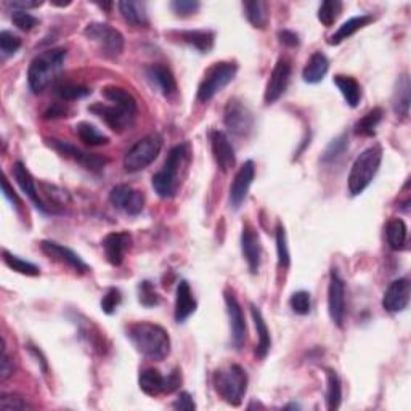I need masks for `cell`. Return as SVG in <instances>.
Masks as SVG:
<instances>
[{
  "label": "cell",
  "instance_id": "1",
  "mask_svg": "<svg viewBox=\"0 0 411 411\" xmlns=\"http://www.w3.org/2000/svg\"><path fill=\"white\" fill-rule=\"evenodd\" d=\"M127 338L148 360L162 361L171 354V338L159 324L150 322L134 323L127 328Z\"/></svg>",
  "mask_w": 411,
  "mask_h": 411
},
{
  "label": "cell",
  "instance_id": "2",
  "mask_svg": "<svg viewBox=\"0 0 411 411\" xmlns=\"http://www.w3.org/2000/svg\"><path fill=\"white\" fill-rule=\"evenodd\" d=\"M190 145L188 143L175 145L169 151L162 169L153 175V188L159 198L169 199L175 196L178 185L182 182L183 171L187 169L188 162H190Z\"/></svg>",
  "mask_w": 411,
  "mask_h": 411
},
{
  "label": "cell",
  "instance_id": "3",
  "mask_svg": "<svg viewBox=\"0 0 411 411\" xmlns=\"http://www.w3.org/2000/svg\"><path fill=\"white\" fill-rule=\"evenodd\" d=\"M66 48H48L34 57L28 69V84L32 94H42L62 73Z\"/></svg>",
  "mask_w": 411,
  "mask_h": 411
},
{
  "label": "cell",
  "instance_id": "4",
  "mask_svg": "<svg viewBox=\"0 0 411 411\" xmlns=\"http://www.w3.org/2000/svg\"><path fill=\"white\" fill-rule=\"evenodd\" d=\"M381 162L382 148L380 145H373V147L366 148L363 153L356 156L349 174V192L352 196H359L370 187L373 178L380 171Z\"/></svg>",
  "mask_w": 411,
  "mask_h": 411
},
{
  "label": "cell",
  "instance_id": "5",
  "mask_svg": "<svg viewBox=\"0 0 411 411\" xmlns=\"http://www.w3.org/2000/svg\"><path fill=\"white\" fill-rule=\"evenodd\" d=\"M214 386L219 396L231 407H240L247 391L245 368L231 363L214 373Z\"/></svg>",
  "mask_w": 411,
  "mask_h": 411
},
{
  "label": "cell",
  "instance_id": "6",
  "mask_svg": "<svg viewBox=\"0 0 411 411\" xmlns=\"http://www.w3.org/2000/svg\"><path fill=\"white\" fill-rule=\"evenodd\" d=\"M162 150V137L159 134H150L140 138L124 156V169L131 174L140 172L158 158Z\"/></svg>",
  "mask_w": 411,
  "mask_h": 411
},
{
  "label": "cell",
  "instance_id": "7",
  "mask_svg": "<svg viewBox=\"0 0 411 411\" xmlns=\"http://www.w3.org/2000/svg\"><path fill=\"white\" fill-rule=\"evenodd\" d=\"M238 73V64L220 62L214 63L208 71L198 87V100L203 103H208L214 99L219 92L224 90L231 80L235 79Z\"/></svg>",
  "mask_w": 411,
  "mask_h": 411
},
{
  "label": "cell",
  "instance_id": "8",
  "mask_svg": "<svg viewBox=\"0 0 411 411\" xmlns=\"http://www.w3.org/2000/svg\"><path fill=\"white\" fill-rule=\"evenodd\" d=\"M84 36L94 42L106 58H116L124 50V36L106 23H89L84 29Z\"/></svg>",
  "mask_w": 411,
  "mask_h": 411
},
{
  "label": "cell",
  "instance_id": "9",
  "mask_svg": "<svg viewBox=\"0 0 411 411\" xmlns=\"http://www.w3.org/2000/svg\"><path fill=\"white\" fill-rule=\"evenodd\" d=\"M224 124L236 137H246L254 129V115L241 100L230 99L224 111Z\"/></svg>",
  "mask_w": 411,
  "mask_h": 411
},
{
  "label": "cell",
  "instance_id": "10",
  "mask_svg": "<svg viewBox=\"0 0 411 411\" xmlns=\"http://www.w3.org/2000/svg\"><path fill=\"white\" fill-rule=\"evenodd\" d=\"M47 142H48V147L58 151L59 154L64 156V158L78 162V164L85 167L87 171L100 172L101 169H105V166L108 164V159L103 158V156L87 153V151L74 147V145H71L69 142H64V140L52 138V140H47Z\"/></svg>",
  "mask_w": 411,
  "mask_h": 411
},
{
  "label": "cell",
  "instance_id": "11",
  "mask_svg": "<svg viewBox=\"0 0 411 411\" xmlns=\"http://www.w3.org/2000/svg\"><path fill=\"white\" fill-rule=\"evenodd\" d=\"M328 312L331 322L336 324V326L342 328L345 317V284L336 268H333L331 273H329Z\"/></svg>",
  "mask_w": 411,
  "mask_h": 411
},
{
  "label": "cell",
  "instance_id": "12",
  "mask_svg": "<svg viewBox=\"0 0 411 411\" xmlns=\"http://www.w3.org/2000/svg\"><path fill=\"white\" fill-rule=\"evenodd\" d=\"M225 305H226V313H229L230 320V331H231V344L235 345V349H243V345L246 342L247 336V328H246V320L245 315H243V308L238 302L236 296L233 291L225 289Z\"/></svg>",
  "mask_w": 411,
  "mask_h": 411
},
{
  "label": "cell",
  "instance_id": "13",
  "mask_svg": "<svg viewBox=\"0 0 411 411\" xmlns=\"http://www.w3.org/2000/svg\"><path fill=\"white\" fill-rule=\"evenodd\" d=\"M89 111L94 113L95 116H99L101 121H105L106 126L115 132L126 131V129L134 122L135 116H137L131 111L124 110L121 106L103 105V103H95V105L89 106Z\"/></svg>",
  "mask_w": 411,
  "mask_h": 411
},
{
  "label": "cell",
  "instance_id": "14",
  "mask_svg": "<svg viewBox=\"0 0 411 411\" xmlns=\"http://www.w3.org/2000/svg\"><path fill=\"white\" fill-rule=\"evenodd\" d=\"M110 203L129 215H138L143 210L145 196L129 185H116L110 193Z\"/></svg>",
  "mask_w": 411,
  "mask_h": 411
},
{
  "label": "cell",
  "instance_id": "15",
  "mask_svg": "<svg viewBox=\"0 0 411 411\" xmlns=\"http://www.w3.org/2000/svg\"><path fill=\"white\" fill-rule=\"evenodd\" d=\"M291 79V63L288 59L280 58L277 64H275L272 74H270L267 89H265L264 100L267 105H272L277 100H280L283 94L288 89Z\"/></svg>",
  "mask_w": 411,
  "mask_h": 411
},
{
  "label": "cell",
  "instance_id": "16",
  "mask_svg": "<svg viewBox=\"0 0 411 411\" xmlns=\"http://www.w3.org/2000/svg\"><path fill=\"white\" fill-rule=\"evenodd\" d=\"M41 250L42 252L47 254L48 257L53 259V261L68 265V267L73 268L74 272L87 273L90 270L89 265L85 264L78 254H75L73 250H69V247L59 245V243L45 240L41 243Z\"/></svg>",
  "mask_w": 411,
  "mask_h": 411
},
{
  "label": "cell",
  "instance_id": "17",
  "mask_svg": "<svg viewBox=\"0 0 411 411\" xmlns=\"http://www.w3.org/2000/svg\"><path fill=\"white\" fill-rule=\"evenodd\" d=\"M411 296V284L408 278H398L392 281L382 296V307L384 310L391 313L403 312L410 304Z\"/></svg>",
  "mask_w": 411,
  "mask_h": 411
},
{
  "label": "cell",
  "instance_id": "18",
  "mask_svg": "<svg viewBox=\"0 0 411 411\" xmlns=\"http://www.w3.org/2000/svg\"><path fill=\"white\" fill-rule=\"evenodd\" d=\"M254 175H256V166L252 161H246L245 164L240 167V171L236 172L233 178V183L230 187V204L235 210L241 208V204L245 203V199L250 193V188L252 185Z\"/></svg>",
  "mask_w": 411,
  "mask_h": 411
},
{
  "label": "cell",
  "instance_id": "19",
  "mask_svg": "<svg viewBox=\"0 0 411 411\" xmlns=\"http://www.w3.org/2000/svg\"><path fill=\"white\" fill-rule=\"evenodd\" d=\"M103 251H105L106 261L113 267H119L124 262L126 252L132 247V236L127 231H113L108 233L101 243Z\"/></svg>",
  "mask_w": 411,
  "mask_h": 411
},
{
  "label": "cell",
  "instance_id": "20",
  "mask_svg": "<svg viewBox=\"0 0 411 411\" xmlns=\"http://www.w3.org/2000/svg\"><path fill=\"white\" fill-rule=\"evenodd\" d=\"M13 177L16 183H18L21 190H23V193L26 194L31 199V203L36 206L37 209L41 210V212L44 214H55V210L48 208V206L42 201L41 194H39V190H37L36 187V180L34 177L31 175V172L26 169V166L23 164V162H15L13 166Z\"/></svg>",
  "mask_w": 411,
  "mask_h": 411
},
{
  "label": "cell",
  "instance_id": "21",
  "mask_svg": "<svg viewBox=\"0 0 411 411\" xmlns=\"http://www.w3.org/2000/svg\"><path fill=\"white\" fill-rule=\"evenodd\" d=\"M210 147H212L214 159L222 172H229L231 167H235V148L229 135L222 131H212L210 132Z\"/></svg>",
  "mask_w": 411,
  "mask_h": 411
},
{
  "label": "cell",
  "instance_id": "22",
  "mask_svg": "<svg viewBox=\"0 0 411 411\" xmlns=\"http://www.w3.org/2000/svg\"><path fill=\"white\" fill-rule=\"evenodd\" d=\"M241 251H243V256H245L246 259L247 267H250L251 273H257L262 262V245H261V238H259L257 231L254 230L250 224L243 226Z\"/></svg>",
  "mask_w": 411,
  "mask_h": 411
},
{
  "label": "cell",
  "instance_id": "23",
  "mask_svg": "<svg viewBox=\"0 0 411 411\" xmlns=\"http://www.w3.org/2000/svg\"><path fill=\"white\" fill-rule=\"evenodd\" d=\"M196 299L193 297L192 288L188 284V281L182 280L177 286V297H175V322L177 323H185L194 312H196Z\"/></svg>",
  "mask_w": 411,
  "mask_h": 411
},
{
  "label": "cell",
  "instance_id": "24",
  "mask_svg": "<svg viewBox=\"0 0 411 411\" xmlns=\"http://www.w3.org/2000/svg\"><path fill=\"white\" fill-rule=\"evenodd\" d=\"M147 78L164 96H174L177 94V82L174 74L164 64H151V66H148Z\"/></svg>",
  "mask_w": 411,
  "mask_h": 411
},
{
  "label": "cell",
  "instance_id": "25",
  "mask_svg": "<svg viewBox=\"0 0 411 411\" xmlns=\"http://www.w3.org/2000/svg\"><path fill=\"white\" fill-rule=\"evenodd\" d=\"M119 12L122 18L127 21L134 28H145L148 26V13L147 3L145 2H134V0H124L117 3Z\"/></svg>",
  "mask_w": 411,
  "mask_h": 411
},
{
  "label": "cell",
  "instance_id": "26",
  "mask_svg": "<svg viewBox=\"0 0 411 411\" xmlns=\"http://www.w3.org/2000/svg\"><path fill=\"white\" fill-rule=\"evenodd\" d=\"M375 18H373V15H360V16H354V18H350L345 21L342 26H339V29L334 32V34L328 39V44L329 45H339L342 44L344 41H347L349 37H352L356 31H360L361 28H365L370 23H373Z\"/></svg>",
  "mask_w": 411,
  "mask_h": 411
},
{
  "label": "cell",
  "instance_id": "27",
  "mask_svg": "<svg viewBox=\"0 0 411 411\" xmlns=\"http://www.w3.org/2000/svg\"><path fill=\"white\" fill-rule=\"evenodd\" d=\"M329 69V59L322 52H315L308 58L304 71H302V78L307 84H318L322 82L324 75H326Z\"/></svg>",
  "mask_w": 411,
  "mask_h": 411
},
{
  "label": "cell",
  "instance_id": "28",
  "mask_svg": "<svg viewBox=\"0 0 411 411\" xmlns=\"http://www.w3.org/2000/svg\"><path fill=\"white\" fill-rule=\"evenodd\" d=\"M251 315H252L254 324H256V331H257V338H259V342H257V347H256V355L259 356V359H265L267 354L270 352V347H272V338H270L268 326L264 320L262 312L259 310V308L254 304H251Z\"/></svg>",
  "mask_w": 411,
  "mask_h": 411
},
{
  "label": "cell",
  "instance_id": "29",
  "mask_svg": "<svg viewBox=\"0 0 411 411\" xmlns=\"http://www.w3.org/2000/svg\"><path fill=\"white\" fill-rule=\"evenodd\" d=\"M178 37L185 42V44L192 45L201 53H209L214 47L215 34L212 31L206 29H193V31H180Z\"/></svg>",
  "mask_w": 411,
  "mask_h": 411
},
{
  "label": "cell",
  "instance_id": "30",
  "mask_svg": "<svg viewBox=\"0 0 411 411\" xmlns=\"http://www.w3.org/2000/svg\"><path fill=\"white\" fill-rule=\"evenodd\" d=\"M101 94L108 101H111L113 105L121 106V108H124V110H127V111L134 113V115H137V111H138L137 100L134 99V95L129 90L117 87V85H106V87L101 89Z\"/></svg>",
  "mask_w": 411,
  "mask_h": 411
},
{
  "label": "cell",
  "instance_id": "31",
  "mask_svg": "<svg viewBox=\"0 0 411 411\" xmlns=\"http://www.w3.org/2000/svg\"><path fill=\"white\" fill-rule=\"evenodd\" d=\"M138 386L142 389V392L147 394V396L156 397L159 396V394H164L166 376H162L158 370H154V368H147V370L140 373Z\"/></svg>",
  "mask_w": 411,
  "mask_h": 411
},
{
  "label": "cell",
  "instance_id": "32",
  "mask_svg": "<svg viewBox=\"0 0 411 411\" xmlns=\"http://www.w3.org/2000/svg\"><path fill=\"white\" fill-rule=\"evenodd\" d=\"M392 105L394 111H396L400 117L407 119L410 116V78L407 73L400 75L397 80Z\"/></svg>",
  "mask_w": 411,
  "mask_h": 411
},
{
  "label": "cell",
  "instance_id": "33",
  "mask_svg": "<svg viewBox=\"0 0 411 411\" xmlns=\"http://www.w3.org/2000/svg\"><path fill=\"white\" fill-rule=\"evenodd\" d=\"M333 80H334V84H336V87L339 89L340 94H342L345 103L352 108L359 106V103L361 100L360 84L356 82L354 78H350V75H344V74L334 75Z\"/></svg>",
  "mask_w": 411,
  "mask_h": 411
},
{
  "label": "cell",
  "instance_id": "34",
  "mask_svg": "<svg viewBox=\"0 0 411 411\" xmlns=\"http://www.w3.org/2000/svg\"><path fill=\"white\" fill-rule=\"evenodd\" d=\"M243 8H245V15L254 28L265 29L268 24L270 13H268V5L261 0H254V2H243Z\"/></svg>",
  "mask_w": 411,
  "mask_h": 411
},
{
  "label": "cell",
  "instance_id": "35",
  "mask_svg": "<svg viewBox=\"0 0 411 411\" xmlns=\"http://www.w3.org/2000/svg\"><path fill=\"white\" fill-rule=\"evenodd\" d=\"M386 236L389 246H391L392 250H403L405 245H407L408 236L407 224H405L402 219H391L386 225Z\"/></svg>",
  "mask_w": 411,
  "mask_h": 411
},
{
  "label": "cell",
  "instance_id": "36",
  "mask_svg": "<svg viewBox=\"0 0 411 411\" xmlns=\"http://www.w3.org/2000/svg\"><path fill=\"white\" fill-rule=\"evenodd\" d=\"M384 117V110L382 108H373L371 111H368L366 115L356 121L354 132L360 137H373L376 134V129L380 126Z\"/></svg>",
  "mask_w": 411,
  "mask_h": 411
},
{
  "label": "cell",
  "instance_id": "37",
  "mask_svg": "<svg viewBox=\"0 0 411 411\" xmlns=\"http://www.w3.org/2000/svg\"><path fill=\"white\" fill-rule=\"evenodd\" d=\"M75 134H78L80 142L87 147H101V145L110 143V138L90 122H79L75 126Z\"/></svg>",
  "mask_w": 411,
  "mask_h": 411
},
{
  "label": "cell",
  "instance_id": "38",
  "mask_svg": "<svg viewBox=\"0 0 411 411\" xmlns=\"http://www.w3.org/2000/svg\"><path fill=\"white\" fill-rule=\"evenodd\" d=\"M326 407L328 410H338L340 407V402H342V386H340L338 373L334 370H326Z\"/></svg>",
  "mask_w": 411,
  "mask_h": 411
},
{
  "label": "cell",
  "instance_id": "39",
  "mask_svg": "<svg viewBox=\"0 0 411 411\" xmlns=\"http://www.w3.org/2000/svg\"><path fill=\"white\" fill-rule=\"evenodd\" d=\"M2 256H3V262L7 264V267L12 268L13 272H18L21 275H28V277H37V275H41V268L32 262L24 261V259L15 256V254L8 251H3Z\"/></svg>",
  "mask_w": 411,
  "mask_h": 411
},
{
  "label": "cell",
  "instance_id": "40",
  "mask_svg": "<svg viewBox=\"0 0 411 411\" xmlns=\"http://www.w3.org/2000/svg\"><path fill=\"white\" fill-rule=\"evenodd\" d=\"M349 148V135L347 134H340L338 138H334L331 143L328 145V148L324 150V153L322 156V162L323 164H333L336 162L339 158H342V154L347 151Z\"/></svg>",
  "mask_w": 411,
  "mask_h": 411
},
{
  "label": "cell",
  "instance_id": "41",
  "mask_svg": "<svg viewBox=\"0 0 411 411\" xmlns=\"http://www.w3.org/2000/svg\"><path fill=\"white\" fill-rule=\"evenodd\" d=\"M340 12H342V2L339 0H328V2H323L318 8V20L323 26H333L339 18Z\"/></svg>",
  "mask_w": 411,
  "mask_h": 411
},
{
  "label": "cell",
  "instance_id": "42",
  "mask_svg": "<svg viewBox=\"0 0 411 411\" xmlns=\"http://www.w3.org/2000/svg\"><path fill=\"white\" fill-rule=\"evenodd\" d=\"M55 95L62 101H75L90 95V89L78 84H62L55 89Z\"/></svg>",
  "mask_w": 411,
  "mask_h": 411
},
{
  "label": "cell",
  "instance_id": "43",
  "mask_svg": "<svg viewBox=\"0 0 411 411\" xmlns=\"http://www.w3.org/2000/svg\"><path fill=\"white\" fill-rule=\"evenodd\" d=\"M275 240H277V256H278V265L283 268H288L291 264L289 256V247H288V238H286L284 226L278 224L277 225V233H275Z\"/></svg>",
  "mask_w": 411,
  "mask_h": 411
},
{
  "label": "cell",
  "instance_id": "44",
  "mask_svg": "<svg viewBox=\"0 0 411 411\" xmlns=\"http://www.w3.org/2000/svg\"><path fill=\"white\" fill-rule=\"evenodd\" d=\"M21 47V39L16 34H13L12 31H2L0 32V52L2 55L12 57L16 52L20 50Z\"/></svg>",
  "mask_w": 411,
  "mask_h": 411
},
{
  "label": "cell",
  "instance_id": "45",
  "mask_svg": "<svg viewBox=\"0 0 411 411\" xmlns=\"http://www.w3.org/2000/svg\"><path fill=\"white\" fill-rule=\"evenodd\" d=\"M289 305L297 315H308L312 310V297L307 291H297L289 299Z\"/></svg>",
  "mask_w": 411,
  "mask_h": 411
},
{
  "label": "cell",
  "instance_id": "46",
  "mask_svg": "<svg viewBox=\"0 0 411 411\" xmlns=\"http://www.w3.org/2000/svg\"><path fill=\"white\" fill-rule=\"evenodd\" d=\"M138 301L140 304L145 307H154L158 305L161 299L159 294L154 291V286L150 283V281H142L138 284Z\"/></svg>",
  "mask_w": 411,
  "mask_h": 411
},
{
  "label": "cell",
  "instance_id": "47",
  "mask_svg": "<svg viewBox=\"0 0 411 411\" xmlns=\"http://www.w3.org/2000/svg\"><path fill=\"white\" fill-rule=\"evenodd\" d=\"M31 405L26 402L18 394H3L0 397V410L2 411H13V410H29Z\"/></svg>",
  "mask_w": 411,
  "mask_h": 411
},
{
  "label": "cell",
  "instance_id": "48",
  "mask_svg": "<svg viewBox=\"0 0 411 411\" xmlns=\"http://www.w3.org/2000/svg\"><path fill=\"white\" fill-rule=\"evenodd\" d=\"M122 302V294L117 288H110L103 296L101 299V310L108 313V315H113L117 310V307L121 305Z\"/></svg>",
  "mask_w": 411,
  "mask_h": 411
},
{
  "label": "cell",
  "instance_id": "49",
  "mask_svg": "<svg viewBox=\"0 0 411 411\" xmlns=\"http://www.w3.org/2000/svg\"><path fill=\"white\" fill-rule=\"evenodd\" d=\"M12 21L16 28L24 32L34 29L36 26L39 24V20H37L36 16H32L28 12H23V10H15V12L12 13Z\"/></svg>",
  "mask_w": 411,
  "mask_h": 411
},
{
  "label": "cell",
  "instance_id": "50",
  "mask_svg": "<svg viewBox=\"0 0 411 411\" xmlns=\"http://www.w3.org/2000/svg\"><path fill=\"white\" fill-rule=\"evenodd\" d=\"M201 7V3L198 0H174L171 3L172 12H174L177 16H182V18H187V16L194 15Z\"/></svg>",
  "mask_w": 411,
  "mask_h": 411
},
{
  "label": "cell",
  "instance_id": "51",
  "mask_svg": "<svg viewBox=\"0 0 411 411\" xmlns=\"http://www.w3.org/2000/svg\"><path fill=\"white\" fill-rule=\"evenodd\" d=\"M15 371V361L12 356L7 354L5 345L2 349V360H0V381H7L10 376H13Z\"/></svg>",
  "mask_w": 411,
  "mask_h": 411
},
{
  "label": "cell",
  "instance_id": "52",
  "mask_svg": "<svg viewBox=\"0 0 411 411\" xmlns=\"http://www.w3.org/2000/svg\"><path fill=\"white\" fill-rule=\"evenodd\" d=\"M71 110L63 103H52L50 106L44 111V119H58V117H69Z\"/></svg>",
  "mask_w": 411,
  "mask_h": 411
},
{
  "label": "cell",
  "instance_id": "53",
  "mask_svg": "<svg viewBox=\"0 0 411 411\" xmlns=\"http://www.w3.org/2000/svg\"><path fill=\"white\" fill-rule=\"evenodd\" d=\"M182 386V371L178 368H174L169 375L166 376V386H164V394H172L180 389Z\"/></svg>",
  "mask_w": 411,
  "mask_h": 411
},
{
  "label": "cell",
  "instance_id": "54",
  "mask_svg": "<svg viewBox=\"0 0 411 411\" xmlns=\"http://www.w3.org/2000/svg\"><path fill=\"white\" fill-rule=\"evenodd\" d=\"M278 41H280V44H283L289 48H294V47L299 45V36H297L294 31H289V29L280 31Z\"/></svg>",
  "mask_w": 411,
  "mask_h": 411
},
{
  "label": "cell",
  "instance_id": "55",
  "mask_svg": "<svg viewBox=\"0 0 411 411\" xmlns=\"http://www.w3.org/2000/svg\"><path fill=\"white\" fill-rule=\"evenodd\" d=\"M172 407H174L175 410H187V411H192L196 408V405H194L192 396L188 392H182L180 396H178V398L175 400L174 403H172Z\"/></svg>",
  "mask_w": 411,
  "mask_h": 411
},
{
  "label": "cell",
  "instance_id": "56",
  "mask_svg": "<svg viewBox=\"0 0 411 411\" xmlns=\"http://www.w3.org/2000/svg\"><path fill=\"white\" fill-rule=\"evenodd\" d=\"M2 192H3V196L7 198L8 201L15 206V208H20V206H21V199H20L18 194L15 193L13 188L10 187V183H8L7 178H3V180H2Z\"/></svg>",
  "mask_w": 411,
  "mask_h": 411
},
{
  "label": "cell",
  "instance_id": "57",
  "mask_svg": "<svg viewBox=\"0 0 411 411\" xmlns=\"http://www.w3.org/2000/svg\"><path fill=\"white\" fill-rule=\"evenodd\" d=\"M7 3L15 10H23V12H28V8H37L44 2H41V0H13V2H7Z\"/></svg>",
  "mask_w": 411,
  "mask_h": 411
},
{
  "label": "cell",
  "instance_id": "58",
  "mask_svg": "<svg viewBox=\"0 0 411 411\" xmlns=\"http://www.w3.org/2000/svg\"><path fill=\"white\" fill-rule=\"evenodd\" d=\"M52 5H57V7H68V5H71V2H52Z\"/></svg>",
  "mask_w": 411,
  "mask_h": 411
}]
</instances>
